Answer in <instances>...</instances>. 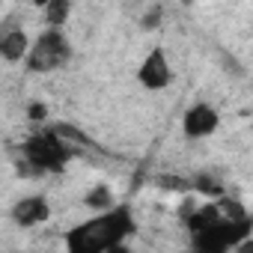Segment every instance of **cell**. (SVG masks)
Wrapping results in <instances>:
<instances>
[{
	"mask_svg": "<svg viewBox=\"0 0 253 253\" xmlns=\"http://www.w3.org/2000/svg\"><path fill=\"white\" fill-rule=\"evenodd\" d=\"M72 155H75V152H72V146H69L66 140H60L54 128H48V131L33 134V137H27V140H24V158H27L39 173H42V170L60 173V170L69 164V158H72Z\"/></svg>",
	"mask_w": 253,
	"mask_h": 253,
	"instance_id": "cell-2",
	"label": "cell"
},
{
	"mask_svg": "<svg viewBox=\"0 0 253 253\" xmlns=\"http://www.w3.org/2000/svg\"><path fill=\"white\" fill-rule=\"evenodd\" d=\"M69 57H72V48H69L66 36H63L60 30H51V27H48V30L33 42L30 57H27V69H30V72H51V69L63 66Z\"/></svg>",
	"mask_w": 253,
	"mask_h": 253,
	"instance_id": "cell-4",
	"label": "cell"
},
{
	"mask_svg": "<svg viewBox=\"0 0 253 253\" xmlns=\"http://www.w3.org/2000/svg\"><path fill=\"white\" fill-rule=\"evenodd\" d=\"M27 113H30V119H33V122H42V119L48 116V107H45V104H30V110H27Z\"/></svg>",
	"mask_w": 253,
	"mask_h": 253,
	"instance_id": "cell-17",
	"label": "cell"
},
{
	"mask_svg": "<svg viewBox=\"0 0 253 253\" xmlns=\"http://www.w3.org/2000/svg\"><path fill=\"white\" fill-rule=\"evenodd\" d=\"M253 232V217H244V220H220L217 226L194 235V250H203V253H226V250H235L241 241H247Z\"/></svg>",
	"mask_w": 253,
	"mask_h": 253,
	"instance_id": "cell-3",
	"label": "cell"
},
{
	"mask_svg": "<svg viewBox=\"0 0 253 253\" xmlns=\"http://www.w3.org/2000/svg\"><path fill=\"white\" fill-rule=\"evenodd\" d=\"M54 131H57V137H60V140H66V143H72V140H75L78 146H92V143H89V137H86L84 131H78L75 125H54Z\"/></svg>",
	"mask_w": 253,
	"mask_h": 253,
	"instance_id": "cell-14",
	"label": "cell"
},
{
	"mask_svg": "<svg viewBox=\"0 0 253 253\" xmlns=\"http://www.w3.org/2000/svg\"><path fill=\"white\" fill-rule=\"evenodd\" d=\"M155 185H158V188H170V191H191V182L176 179V176H158Z\"/></svg>",
	"mask_w": 253,
	"mask_h": 253,
	"instance_id": "cell-15",
	"label": "cell"
},
{
	"mask_svg": "<svg viewBox=\"0 0 253 253\" xmlns=\"http://www.w3.org/2000/svg\"><path fill=\"white\" fill-rule=\"evenodd\" d=\"M235 253H253V235H250L247 241H241V244L235 247Z\"/></svg>",
	"mask_w": 253,
	"mask_h": 253,
	"instance_id": "cell-18",
	"label": "cell"
},
{
	"mask_svg": "<svg viewBox=\"0 0 253 253\" xmlns=\"http://www.w3.org/2000/svg\"><path fill=\"white\" fill-rule=\"evenodd\" d=\"M217 209H220L223 220H244V217H247L244 206H241L238 200H232V197H220V200H217Z\"/></svg>",
	"mask_w": 253,
	"mask_h": 253,
	"instance_id": "cell-12",
	"label": "cell"
},
{
	"mask_svg": "<svg viewBox=\"0 0 253 253\" xmlns=\"http://www.w3.org/2000/svg\"><path fill=\"white\" fill-rule=\"evenodd\" d=\"M107 253H131V250L125 247V244H119V247H113V250H107Z\"/></svg>",
	"mask_w": 253,
	"mask_h": 253,
	"instance_id": "cell-19",
	"label": "cell"
},
{
	"mask_svg": "<svg viewBox=\"0 0 253 253\" xmlns=\"http://www.w3.org/2000/svg\"><path fill=\"white\" fill-rule=\"evenodd\" d=\"M137 78H140V84L146 89H164V86L173 84V69H170V60H167L164 48H152L149 51V57L143 60Z\"/></svg>",
	"mask_w": 253,
	"mask_h": 253,
	"instance_id": "cell-5",
	"label": "cell"
},
{
	"mask_svg": "<svg viewBox=\"0 0 253 253\" xmlns=\"http://www.w3.org/2000/svg\"><path fill=\"white\" fill-rule=\"evenodd\" d=\"M72 6L66 3V0H51V3L45 6V24H51V30H60L69 18Z\"/></svg>",
	"mask_w": 253,
	"mask_h": 253,
	"instance_id": "cell-11",
	"label": "cell"
},
{
	"mask_svg": "<svg viewBox=\"0 0 253 253\" xmlns=\"http://www.w3.org/2000/svg\"><path fill=\"white\" fill-rule=\"evenodd\" d=\"M223 220V214H220V209H217V203H209V206H200L188 220H185V226L194 232V235H200V232H206V229H211V226H217Z\"/></svg>",
	"mask_w": 253,
	"mask_h": 253,
	"instance_id": "cell-8",
	"label": "cell"
},
{
	"mask_svg": "<svg viewBox=\"0 0 253 253\" xmlns=\"http://www.w3.org/2000/svg\"><path fill=\"white\" fill-rule=\"evenodd\" d=\"M134 232V220L128 206L110 209L107 214H95L84 223H78L75 229H69L66 235V247L69 253H107L113 247L122 244L125 235Z\"/></svg>",
	"mask_w": 253,
	"mask_h": 253,
	"instance_id": "cell-1",
	"label": "cell"
},
{
	"mask_svg": "<svg viewBox=\"0 0 253 253\" xmlns=\"http://www.w3.org/2000/svg\"><path fill=\"white\" fill-rule=\"evenodd\" d=\"M182 128H185L188 137H209V134H214V128H217V110H211L209 104H194L185 113Z\"/></svg>",
	"mask_w": 253,
	"mask_h": 253,
	"instance_id": "cell-6",
	"label": "cell"
},
{
	"mask_svg": "<svg viewBox=\"0 0 253 253\" xmlns=\"http://www.w3.org/2000/svg\"><path fill=\"white\" fill-rule=\"evenodd\" d=\"M84 203H86V209L110 211V209H113V194H110V188H107V185H98V188H92V191L84 197Z\"/></svg>",
	"mask_w": 253,
	"mask_h": 253,
	"instance_id": "cell-10",
	"label": "cell"
},
{
	"mask_svg": "<svg viewBox=\"0 0 253 253\" xmlns=\"http://www.w3.org/2000/svg\"><path fill=\"white\" fill-rule=\"evenodd\" d=\"M158 21H161V9L155 6L149 15H143V30H155V27H158Z\"/></svg>",
	"mask_w": 253,
	"mask_h": 253,
	"instance_id": "cell-16",
	"label": "cell"
},
{
	"mask_svg": "<svg viewBox=\"0 0 253 253\" xmlns=\"http://www.w3.org/2000/svg\"><path fill=\"white\" fill-rule=\"evenodd\" d=\"M48 214H51V206H48L45 197H24V200H18L12 206V220L18 226L42 223V220H48Z\"/></svg>",
	"mask_w": 253,
	"mask_h": 253,
	"instance_id": "cell-7",
	"label": "cell"
},
{
	"mask_svg": "<svg viewBox=\"0 0 253 253\" xmlns=\"http://www.w3.org/2000/svg\"><path fill=\"white\" fill-rule=\"evenodd\" d=\"M191 188H194V191H200V194H206V197H214V200H220V197H223L220 182H214L211 176H197V179L191 182Z\"/></svg>",
	"mask_w": 253,
	"mask_h": 253,
	"instance_id": "cell-13",
	"label": "cell"
},
{
	"mask_svg": "<svg viewBox=\"0 0 253 253\" xmlns=\"http://www.w3.org/2000/svg\"><path fill=\"white\" fill-rule=\"evenodd\" d=\"M0 54H3L9 63L21 60L24 54L30 57V39H27V33H24V30H9V33H3V39H0Z\"/></svg>",
	"mask_w": 253,
	"mask_h": 253,
	"instance_id": "cell-9",
	"label": "cell"
}]
</instances>
